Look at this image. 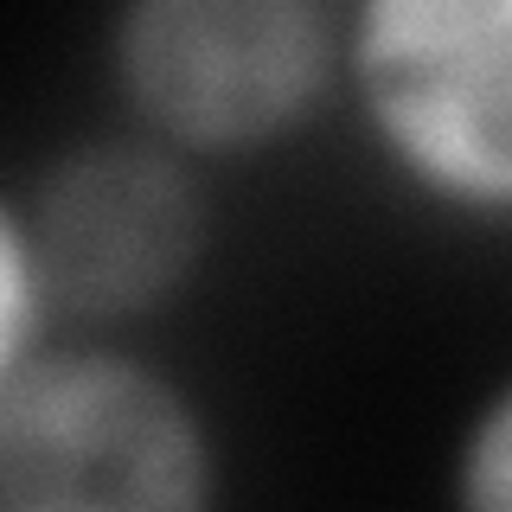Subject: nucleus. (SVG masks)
<instances>
[{"instance_id": "f257e3e1", "label": "nucleus", "mask_w": 512, "mask_h": 512, "mask_svg": "<svg viewBox=\"0 0 512 512\" xmlns=\"http://www.w3.org/2000/svg\"><path fill=\"white\" fill-rule=\"evenodd\" d=\"M0 512H224L218 423L154 352L52 340L0 391Z\"/></svg>"}, {"instance_id": "f03ea898", "label": "nucleus", "mask_w": 512, "mask_h": 512, "mask_svg": "<svg viewBox=\"0 0 512 512\" xmlns=\"http://www.w3.org/2000/svg\"><path fill=\"white\" fill-rule=\"evenodd\" d=\"M103 71L135 135L180 160H244L295 141L346 90V7L327 0H135Z\"/></svg>"}, {"instance_id": "7ed1b4c3", "label": "nucleus", "mask_w": 512, "mask_h": 512, "mask_svg": "<svg viewBox=\"0 0 512 512\" xmlns=\"http://www.w3.org/2000/svg\"><path fill=\"white\" fill-rule=\"evenodd\" d=\"M340 103L416 205L512 231V0L346 7Z\"/></svg>"}, {"instance_id": "20e7f679", "label": "nucleus", "mask_w": 512, "mask_h": 512, "mask_svg": "<svg viewBox=\"0 0 512 512\" xmlns=\"http://www.w3.org/2000/svg\"><path fill=\"white\" fill-rule=\"evenodd\" d=\"M20 199L52 308L84 333L173 308L212 250L205 173L128 122L58 148Z\"/></svg>"}, {"instance_id": "39448f33", "label": "nucleus", "mask_w": 512, "mask_h": 512, "mask_svg": "<svg viewBox=\"0 0 512 512\" xmlns=\"http://www.w3.org/2000/svg\"><path fill=\"white\" fill-rule=\"evenodd\" d=\"M52 288H45L39 250H32V224H26V199L0 186V391L39 359L52 333Z\"/></svg>"}, {"instance_id": "423d86ee", "label": "nucleus", "mask_w": 512, "mask_h": 512, "mask_svg": "<svg viewBox=\"0 0 512 512\" xmlns=\"http://www.w3.org/2000/svg\"><path fill=\"white\" fill-rule=\"evenodd\" d=\"M448 512H512V372L468 410L455 436Z\"/></svg>"}]
</instances>
